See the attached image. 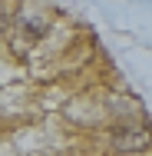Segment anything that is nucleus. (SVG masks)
<instances>
[{"label": "nucleus", "mask_w": 152, "mask_h": 156, "mask_svg": "<svg viewBox=\"0 0 152 156\" xmlns=\"http://www.w3.org/2000/svg\"><path fill=\"white\" fill-rule=\"evenodd\" d=\"M43 33H46V23H43V20H27V17H23V20H17V37H13V50H20V53H23V47L30 50L33 43H36L40 37H43Z\"/></svg>", "instance_id": "2"}, {"label": "nucleus", "mask_w": 152, "mask_h": 156, "mask_svg": "<svg viewBox=\"0 0 152 156\" xmlns=\"http://www.w3.org/2000/svg\"><path fill=\"white\" fill-rule=\"evenodd\" d=\"M152 143V126H119L113 133V150L116 153H139Z\"/></svg>", "instance_id": "1"}, {"label": "nucleus", "mask_w": 152, "mask_h": 156, "mask_svg": "<svg viewBox=\"0 0 152 156\" xmlns=\"http://www.w3.org/2000/svg\"><path fill=\"white\" fill-rule=\"evenodd\" d=\"M3 27H7V10L0 7V30H3Z\"/></svg>", "instance_id": "3"}]
</instances>
